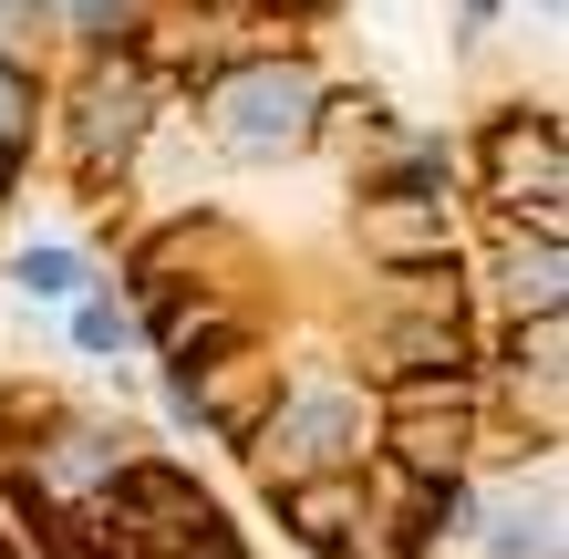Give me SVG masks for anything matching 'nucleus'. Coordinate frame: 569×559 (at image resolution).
<instances>
[{
	"mask_svg": "<svg viewBox=\"0 0 569 559\" xmlns=\"http://www.w3.org/2000/svg\"><path fill=\"white\" fill-rule=\"evenodd\" d=\"M21 280L42 290V301H73V290H83V270H73V249H31V259H21Z\"/></svg>",
	"mask_w": 569,
	"mask_h": 559,
	"instance_id": "f257e3e1",
	"label": "nucleus"
}]
</instances>
